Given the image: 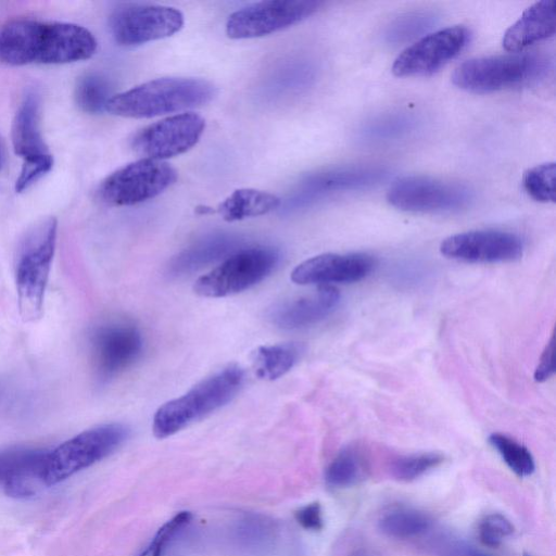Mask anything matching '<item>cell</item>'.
I'll use <instances>...</instances> for the list:
<instances>
[{
  "instance_id": "6da1fadb",
  "label": "cell",
  "mask_w": 556,
  "mask_h": 556,
  "mask_svg": "<svg viewBox=\"0 0 556 556\" xmlns=\"http://www.w3.org/2000/svg\"><path fill=\"white\" fill-rule=\"evenodd\" d=\"M96 50L94 36L77 24L18 18L0 27V62L12 66L73 63Z\"/></svg>"
},
{
  "instance_id": "7a4b0ae2",
  "label": "cell",
  "mask_w": 556,
  "mask_h": 556,
  "mask_svg": "<svg viewBox=\"0 0 556 556\" xmlns=\"http://www.w3.org/2000/svg\"><path fill=\"white\" fill-rule=\"evenodd\" d=\"M208 80L192 77H162L114 94L106 111L129 118H150L202 106L216 96Z\"/></svg>"
},
{
  "instance_id": "3957f363",
  "label": "cell",
  "mask_w": 556,
  "mask_h": 556,
  "mask_svg": "<svg viewBox=\"0 0 556 556\" xmlns=\"http://www.w3.org/2000/svg\"><path fill=\"white\" fill-rule=\"evenodd\" d=\"M56 233V219L48 217L36 223L17 248L14 276L18 312L24 321H36L42 315Z\"/></svg>"
},
{
  "instance_id": "277c9868",
  "label": "cell",
  "mask_w": 556,
  "mask_h": 556,
  "mask_svg": "<svg viewBox=\"0 0 556 556\" xmlns=\"http://www.w3.org/2000/svg\"><path fill=\"white\" fill-rule=\"evenodd\" d=\"M244 372L229 365L197 383L184 395L164 403L154 414L152 430L156 438L175 434L227 404L241 389Z\"/></svg>"
},
{
  "instance_id": "5b68a950",
  "label": "cell",
  "mask_w": 556,
  "mask_h": 556,
  "mask_svg": "<svg viewBox=\"0 0 556 556\" xmlns=\"http://www.w3.org/2000/svg\"><path fill=\"white\" fill-rule=\"evenodd\" d=\"M129 437V429L110 422L87 429L48 452L42 481L55 485L114 453Z\"/></svg>"
},
{
  "instance_id": "8992f818",
  "label": "cell",
  "mask_w": 556,
  "mask_h": 556,
  "mask_svg": "<svg viewBox=\"0 0 556 556\" xmlns=\"http://www.w3.org/2000/svg\"><path fill=\"white\" fill-rule=\"evenodd\" d=\"M542 61L526 53H506L468 59L455 67L451 78L466 91L486 93L511 88L536 77Z\"/></svg>"
},
{
  "instance_id": "52a82bcc",
  "label": "cell",
  "mask_w": 556,
  "mask_h": 556,
  "mask_svg": "<svg viewBox=\"0 0 556 556\" xmlns=\"http://www.w3.org/2000/svg\"><path fill=\"white\" fill-rule=\"evenodd\" d=\"M278 261L279 253L271 247L237 250L198 278L193 290L205 298H224L239 293L266 278Z\"/></svg>"
},
{
  "instance_id": "ba28073f",
  "label": "cell",
  "mask_w": 556,
  "mask_h": 556,
  "mask_svg": "<svg viewBox=\"0 0 556 556\" xmlns=\"http://www.w3.org/2000/svg\"><path fill=\"white\" fill-rule=\"evenodd\" d=\"M176 179L177 172L168 163L144 157L110 174L98 193L108 205L130 206L160 195Z\"/></svg>"
},
{
  "instance_id": "9c48e42d",
  "label": "cell",
  "mask_w": 556,
  "mask_h": 556,
  "mask_svg": "<svg viewBox=\"0 0 556 556\" xmlns=\"http://www.w3.org/2000/svg\"><path fill=\"white\" fill-rule=\"evenodd\" d=\"M471 200L466 186L424 175L397 178L387 191V201L392 206L413 213L455 212Z\"/></svg>"
},
{
  "instance_id": "30bf717a",
  "label": "cell",
  "mask_w": 556,
  "mask_h": 556,
  "mask_svg": "<svg viewBox=\"0 0 556 556\" xmlns=\"http://www.w3.org/2000/svg\"><path fill=\"white\" fill-rule=\"evenodd\" d=\"M184 23L179 10L149 3H122L112 11L109 20L114 40L123 47L170 37L182 28Z\"/></svg>"
},
{
  "instance_id": "8fae6325",
  "label": "cell",
  "mask_w": 556,
  "mask_h": 556,
  "mask_svg": "<svg viewBox=\"0 0 556 556\" xmlns=\"http://www.w3.org/2000/svg\"><path fill=\"white\" fill-rule=\"evenodd\" d=\"M321 4L312 0H270L252 3L229 15L226 34L231 39L267 36L306 20L317 12Z\"/></svg>"
},
{
  "instance_id": "7c38bea8",
  "label": "cell",
  "mask_w": 556,
  "mask_h": 556,
  "mask_svg": "<svg viewBox=\"0 0 556 556\" xmlns=\"http://www.w3.org/2000/svg\"><path fill=\"white\" fill-rule=\"evenodd\" d=\"M89 348L97 376L109 380L136 363L142 353L143 340L137 326L113 319L92 328Z\"/></svg>"
},
{
  "instance_id": "4fadbf2b",
  "label": "cell",
  "mask_w": 556,
  "mask_h": 556,
  "mask_svg": "<svg viewBox=\"0 0 556 556\" xmlns=\"http://www.w3.org/2000/svg\"><path fill=\"white\" fill-rule=\"evenodd\" d=\"M204 128L205 121L199 114H175L137 131L131 139V148L147 159L164 161L195 146Z\"/></svg>"
},
{
  "instance_id": "5bb4252c",
  "label": "cell",
  "mask_w": 556,
  "mask_h": 556,
  "mask_svg": "<svg viewBox=\"0 0 556 556\" xmlns=\"http://www.w3.org/2000/svg\"><path fill=\"white\" fill-rule=\"evenodd\" d=\"M469 36L468 28L463 25L427 34L396 56L392 72L400 77L430 75L457 56Z\"/></svg>"
},
{
  "instance_id": "9a60e30c",
  "label": "cell",
  "mask_w": 556,
  "mask_h": 556,
  "mask_svg": "<svg viewBox=\"0 0 556 556\" xmlns=\"http://www.w3.org/2000/svg\"><path fill=\"white\" fill-rule=\"evenodd\" d=\"M441 253L452 260L469 263H503L521 257L523 243L511 232L483 229L455 233L445 238Z\"/></svg>"
},
{
  "instance_id": "2e32d148",
  "label": "cell",
  "mask_w": 556,
  "mask_h": 556,
  "mask_svg": "<svg viewBox=\"0 0 556 556\" xmlns=\"http://www.w3.org/2000/svg\"><path fill=\"white\" fill-rule=\"evenodd\" d=\"M387 172L377 166H349L321 170L305 177L287 201L296 208L332 192L358 189L377 184Z\"/></svg>"
},
{
  "instance_id": "e0dca14e",
  "label": "cell",
  "mask_w": 556,
  "mask_h": 556,
  "mask_svg": "<svg viewBox=\"0 0 556 556\" xmlns=\"http://www.w3.org/2000/svg\"><path fill=\"white\" fill-rule=\"evenodd\" d=\"M375 267V260L365 253H325L299 264L291 273L298 285L350 283L362 280Z\"/></svg>"
},
{
  "instance_id": "ac0fdd59",
  "label": "cell",
  "mask_w": 556,
  "mask_h": 556,
  "mask_svg": "<svg viewBox=\"0 0 556 556\" xmlns=\"http://www.w3.org/2000/svg\"><path fill=\"white\" fill-rule=\"evenodd\" d=\"M49 450L11 446L0 450V485L7 495L27 498L43 486L42 470Z\"/></svg>"
},
{
  "instance_id": "d6986e66",
  "label": "cell",
  "mask_w": 556,
  "mask_h": 556,
  "mask_svg": "<svg viewBox=\"0 0 556 556\" xmlns=\"http://www.w3.org/2000/svg\"><path fill=\"white\" fill-rule=\"evenodd\" d=\"M339 300L340 293L334 287L321 286L314 292L277 304L269 318L282 329L304 328L330 315Z\"/></svg>"
},
{
  "instance_id": "ffe728a7",
  "label": "cell",
  "mask_w": 556,
  "mask_h": 556,
  "mask_svg": "<svg viewBox=\"0 0 556 556\" xmlns=\"http://www.w3.org/2000/svg\"><path fill=\"white\" fill-rule=\"evenodd\" d=\"M14 152L23 164L53 162L40 130V101L36 93H28L22 101L12 123Z\"/></svg>"
},
{
  "instance_id": "44dd1931",
  "label": "cell",
  "mask_w": 556,
  "mask_h": 556,
  "mask_svg": "<svg viewBox=\"0 0 556 556\" xmlns=\"http://www.w3.org/2000/svg\"><path fill=\"white\" fill-rule=\"evenodd\" d=\"M555 28V1H538L523 11L520 17L507 28L503 36V47L510 53L520 52L553 36Z\"/></svg>"
},
{
  "instance_id": "7402d4cb",
  "label": "cell",
  "mask_w": 556,
  "mask_h": 556,
  "mask_svg": "<svg viewBox=\"0 0 556 556\" xmlns=\"http://www.w3.org/2000/svg\"><path fill=\"white\" fill-rule=\"evenodd\" d=\"M240 240L229 233H214L192 243L169 263L168 273L181 276L195 271L237 251Z\"/></svg>"
},
{
  "instance_id": "603a6c76",
  "label": "cell",
  "mask_w": 556,
  "mask_h": 556,
  "mask_svg": "<svg viewBox=\"0 0 556 556\" xmlns=\"http://www.w3.org/2000/svg\"><path fill=\"white\" fill-rule=\"evenodd\" d=\"M282 201L274 193L241 188L229 194L218 206V214L227 222H237L265 215L277 210Z\"/></svg>"
},
{
  "instance_id": "cb8c5ba5",
  "label": "cell",
  "mask_w": 556,
  "mask_h": 556,
  "mask_svg": "<svg viewBox=\"0 0 556 556\" xmlns=\"http://www.w3.org/2000/svg\"><path fill=\"white\" fill-rule=\"evenodd\" d=\"M369 471L368 459L357 446H346L330 462L325 471L328 486L343 489L363 481Z\"/></svg>"
},
{
  "instance_id": "d4e9b609",
  "label": "cell",
  "mask_w": 556,
  "mask_h": 556,
  "mask_svg": "<svg viewBox=\"0 0 556 556\" xmlns=\"http://www.w3.org/2000/svg\"><path fill=\"white\" fill-rule=\"evenodd\" d=\"M432 528L430 516L407 506H394L379 519V529L394 539H415L425 535Z\"/></svg>"
},
{
  "instance_id": "484cf974",
  "label": "cell",
  "mask_w": 556,
  "mask_h": 556,
  "mask_svg": "<svg viewBox=\"0 0 556 556\" xmlns=\"http://www.w3.org/2000/svg\"><path fill=\"white\" fill-rule=\"evenodd\" d=\"M300 348L294 343L260 346L253 358L256 375L275 380L287 374L298 362Z\"/></svg>"
},
{
  "instance_id": "4316f807",
  "label": "cell",
  "mask_w": 556,
  "mask_h": 556,
  "mask_svg": "<svg viewBox=\"0 0 556 556\" xmlns=\"http://www.w3.org/2000/svg\"><path fill=\"white\" fill-rule=\"evenodd\" d=\"M75 101L80 110L90 114L106 111L112 96L110 81L96 73L80 77L75 87Z\"/></svg>"
},
{
  "instance_id": "83f0119b",
  "label": "cell",
  "mask_w": 556,
  "mask_h": 556,
  "mask_svg": "<svg viewBox=\"0 0 556 556\" xmlns=\"http://www.w3.org/2000/svg\"><path fill=\"white\" fill-rule=\"evenodd\" d=\"M489 442L517 476L526 477L534 471L535 463L532 454L515 439L500 432H494L490 434Z\"/></svg>"
},
{
  "instance_id": "f1b7e54d",
  "label": "cell",
  "mask_w": 556,
  "mask_h": 556,
  "mask_svg": "<svg viewBox=\"0 0 556 556\" xmlns=\"http://www.w3.org/2000/svg\"><path fill=\"white\" fill-rule=\"evenodd\" d=\"M555 177V163H543L525 172L522 177V186L526 192L535 201L543 203H554Z\"/></svg>"
},
{
  "instance_id": "f546056e",
  "label": "cell",
  "mask_w": 556,
  "mask_h": 556,
  "mask_svg": "<svg viewBox=\"0 0 556 556\" xmlns=\"http://www.w3.org/2000/svg\"><path fill=\"white\" fill-rule=\"evenodd\" d=\"M442 462L443 456L434 452L410 454L393 459L390 471L397 480L412 481L434 469Z\"/></svg>"
},
{
  "instance_id": "4dcf8cb0",
  "label": "cell",
  "mask_w": 556,
  "mask_h": 556,
  "mask_svg": "<svg viewBox=\"0 0 556 556\" xmlns=\"http://www.w3.org/2000/svg\"><path fill=\"white\" fill-rule=\"evenodd\" d=\"M271 520L261 515H248L240 520L238 527L239 540L249 547L266 545L274 536Z\"/></svg>"
},
{
  "instance_id": "1f68e13d",
  "label": "cell",
  "mask_w": 556,
  "mask_h": 556,
  "mask_svg": "<svg viewBox=\"0 0 556 556\" xmlns=\"http://www.w3.org/2000/svg\"><path fill=\"white\" fill-rule=\"evenodd\" d=\"M190 511H179L166 521L155 533L149 545L139 556H162L170 541L191 521Z\"/></svg>"
},
{
  "instance_id": "d6a6232c",
  "label": "cell",
  "mask_w": 556,
  "mask_h": 556,
  "mask_svg": "<svg viewBox=\"0 0 556 556\" xmlns=\"http://www.w3.org/2000/svg\"><path fill=\"white\" fill-rule=\"evenodd\" d=\"M433 21V16L426 13H410L394 21L388 28L387 37L392 42H399L415 37Z\"/></svg>"
},
{
  "instance_id": "836d02e7",
  "label": "cell",
  "mask_w": 556,
  "mask_h": 556,
  "mask_svg": "<svg viewBox=\"0 0 556 556\" xmlns=\"http://www.w3.org/2000/svg\"><path fill=\"white\" fill-rule=\"evenodd\" d=\"M514 532L511 522L501 514H490L479 523L478 533L480 541L490 547H497Z\"/></svg>"
},
{
  "instance_id": "e575fe53",
  "label": "cell",
  "mask_w": 556,
  "mask_h": 556,
  "mask_svg": "<svg viewBox=\"0 0 556 556\" xmlns=\"http://www.w3.org/2000/svg\"><path fill=\"white\" fill-rule=\"evenodd\" d=\"M430 547L438 556H489L467 542L445 534L433 538Z\"/></svg>"
},
{
  "instance_id": "d590c367",
  "label": "cell",
  "mask_w": 556,
  "mask_h": 556,
  "mask_svg": "<svg viewBox=\"0 0 556 556\" xmlns=\"http://www.w3.org/2000/svg\"><path fill=\"white\" fill-rule=\"evenodd\" d=\"M298 523L309 531H319L323 528L321 507L318 503H311L294 513Z\"/></svg>"
},
{
  "instance_id": "8d00e7d4",
  "label": "cell",
  "mask_w": 556,
  "mask_h": 556,
  "mask_svg": "<svg viewBox=\"0 0 556 556\" xmlns=\"http://www.w3.org/2000/svg\"><path fill=\"white\" fill-rule=\"evenodd\" d=\"M554 336L551 337V340L546 344L541 357L540 362L534 370V380L538 382H543L549 379L555 372V361H554Z\"/></svg>"
},
{
  "instance_id": "74e56055",
  "label": "cell",
  "mask_w": 556,
  "mask_h": 556,
  "mask_svg": "<svg viewBox=\"0 0 556 556\" xmlns=\"http://www.w3.org/2000/svg\"><path fill=\"white\" fill-rule=\"evenodd\" d=\"M399 119L396 121H392V119H388L386 122H382V126L377 124L375 127H371L369 128V134L370 135H377L379 137H383V136H390L392 135L393 132L397 131L401 126L403 125V122L399 124Z\"/></svg>"
},
{
  "instance_id": "f35d334b",
  "label": "cell",
  "mask_w": 556,
  "mask_h": 556,
  "mask_svg": "<svg viewBox=\"0 0 556 556\" xmlns=\"http://www.w3.org/2000/svg\"><path fill=\"white\" fill-rule=\"evenodd\" d=\"M2 164H3V149H2V146L0 142V169L2 167Z\"/></svg>"
},
{
  "instance_id": "ab89813d",
  "label": "cell",
  "mask_w": 556,
  "mask_h": 556,
  "mask_svg": "<svg viewBox=\"0 0 556 556\" xmlns=\"http://www.w3.org/2000/svg\"><path fill=\"white\" fill-rule=\"evenodd\" d=\"M1 392H2V391H1V386H0V395H1Z\"/></svg>"
},
{
  "instance_id": "60d3db41",
  "label": "cell",
  "mask_w": 556,
  "mask_h": 556,
  "mask_svg": "<svg viewBox=\"0 0 556 556\" xmlns=\"http://www.w3.org/2000/svg\"><path fill=\"white\" fill-rule=\"evenodd\" d=\"M525 556H530V555H525Z\"/></svg>"
}]
</instances>
